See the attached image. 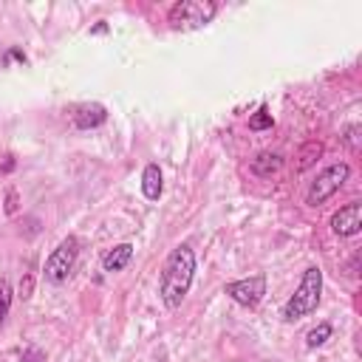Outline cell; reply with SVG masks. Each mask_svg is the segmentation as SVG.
Here are the masks:
<instances>
[{
    "mask_svg": "<svg viewBox=\"0 0 362 362\" xmlns=\"http://www.w3.org/2000/svg\"><path fill=\"white\" fill-rule=\"evenodd\" d=\"M193 277H195V252L190 244H181L167 255L159 274V298L167 309H179L184 303Z\"/></svg>",
    "mask_w": 362,
    "mask_h": 362,
    "instance_id": "obj_1",
    "label": "cell"
},
{
    "mask_svg": "<svg viewBox=\"0 0 362 362\" xmlns=\"http://www.w3.org/2000/svg\"><path fill=\"white\" fill-rule=\"evenodd\" d=\"M320 295H323V269L320 266H309L303 272L300 286L295 288V295L288 298L286 306H283V320L295 323V320H303L306 314H312L320 306Z\"/></svg>",
    "mask_w": 362,
    "mask_h": 362,
    "instance_id": "obj_2",
    "label": "cell"
},
{
    "mask_svg": "<svg viewBox=\"0 0 362 362\" xmlns=\"http://www.w3.org/2000/svg\"><path fill=\"white\" fill-rule=\"evenodd\" d=\"M218 4L215 0H179L170 9L167 23L176 32H193V29H204L207 23H212V18L218 15Z\"/></svg>",
    "mask_w": 362,
    "mask_h": 362,
    "instance_id": "obj_3",
    "label": "cell"
},
{
    "mask_svg": "<svg viewBox=\"0 0 362 362\" xmlns=\"http://www.w3.org/2000/svg\"><path fill=\"white\" fill-rule=\"evenodd\" d=\"M77 258H80V238L77 235H68L60 241V246L48 255L46 266H43V277L54 286L65 283L71 277V272H74L77 266Z\"/></svg>",
    "mask_w": 362,
    "mask_h": 362,
    "instance_id": "obj_4",
    "label": "cell"
},
{
    "mask_svg": "<svg viewBox=\"0 0 362 362\" xmlns=\"http://www.w3.org/2000/svg\"><path fill=\"white\" fill-rule=\"evenodd\" d=\"M351 176V165L348 162H337V165H328L323 173H317V179L312 181L309 193H306V204L309 207H320L326 204L334 193H340V187L348 181Z\"/></svg>",
    "mask_w": 362,
    "mask_h": 362,
    "instance_id": "obj_5",
    "label": "cell"
},
{
    "mask_svg": "<svg viewBox=\"0 0 362 362\" xmlns=\"http://www.w3.org/2000/svg\"><path fill=\"white\" fill-rule=\"evenodd\" d=\"M224 295L244 309H255L266 295V274H252V277H244V280H232V283L224 286Z\"/></svg>",
    "mask_w": 362,
    "mask_h": 362,
    "instance_id": "obj_6",
    "label": "cell"
},
{
    "mask_svg": "<svg viewBox=\"0 0 362 362\" xmlns=\"http://www.w3.org/2000/svg\"><path fill=\"white\" fill-rule=\"evenodd\" d=\"M359 230H362V204L359 201H351L331 215V232L334 235L354 238V235H359Z\"/></svg>",
    "mask_w": 362,
    "mask_h": 362,
    "instance_id": "obj_7",
    "label": "cell"
},
{
    "mask_svg": "<svg viewBox=\"0 0 362 362\" xmlns=\"http://www.w3.org/2000/svg\"><path fill=\"white\" fill-rule=\"evenodd\" d=\"M105 119H108V108L99 102H85L74 111V125L80 130H94V127L105 125Z\"/></svg>",
    "mask_w": 362,
    "mask_h": 362,
    "instance_id": "obj_8",
    "label": "cell"
},
{
    "mask_svg": "<svg viewBox=\"0 0 362 362\" xmlns=\"http://www.w3.org/2000/svg\"><path fill=\"white\" fill-rule=\"evenodd\" d=\"M141 193L148 201H159L162 193H165V176H162V167L159 165H148L141 173Z\"/></svg>",
    "mask_w": 362,
    "mask_h": 362,
    "instance_id": "obj_9",
    "label": "cell"
},
{
    "mask_svg": "<svg viewBox=\"0 0 362 362\" xmlns=\"http://www.w3.org/2000/svg\"><path fill=\"white\" fill-rule=\"evenodd\" d=\"M280 167H283V156H280V153H272V151H263V153H258V156L249 162V170H252L255 176H260V179H272Z\"/></svg>",
    "mask_w": 362,
    "mask_h": 362,
    "instance_id": "obj_10",
    "label": "cell"
},
{
    "mask_svg": "<svg viewBox=\"0 0 362 362\" xmlns=\"http://www.w3.org/2000/svg\"><path fill=\"white\" fill-rule=\"evenodd\" d=\"M130 258H133V244H119V246H113V249H108L102 255V269L111 272V274L122 272L130 263Z\"/></svg>",
    "mask_w": 362,
    "mask_h": 362,
    "instance_id": "obj_11",
    "label": "cell"
},
{
    "mask_svg": "<svg viewBox=\"0 0 362 362\" xmlns=\"http://www.w3.org/2000/svg\"><path fill=\"white\" fill-rule=\"evenodd\" d=\"M320 153H323V141H306L303 144V151H300V162H298V170L303 173V170H309L317 159H320Z\"/></svg>",
    "mask_w": 362,
    "mask_h": 362,
    "instance_id": "obj_12",
    "label": "cell"
},
{
    "mask_svg": "<svg viewBox=\"0 0 362 362\" xmlns=\"http://www.w3.org/2000/svg\"><path fill=\"white\" fill-rule=\"evenodd\" d=\"M331 323H320L317 328H312L309 334H306V345L309 348H320V345H326L328 340H331Z\"/></svg>",
    "mask_w": 362,
    "mask_h": 362,
    "instance_id": "obj_13",
    "label": "cell"
},
{
    "mask_svg": "<svg viewBox=\"0 0 362 362\" xmlns=\"http://www.w3.org/2000/svg\"><path fill=\"white\" fill-rule=\"evenodd\" d=\"M9 312H12V286L6 277H0V328H4Z\"/></svg>",
    "mask_w": 362,
    "mask_h": 362,
    "instance_id": "obj_14",
    "label": "cell"
},
{
    "mask_svg": "<svg viewBox=\"0 0 362 362\" xmlns=\"http://www.w3.org/2000/svg\"><path fill=\"white\" fill-rule=\"evenodd\" d=\"M272 127H274V119H272L269 108L260 105V111L249 116V130H272Z\"/></svg>",
    "mask_w": 362,
    "mask_h": 362,
    "instance_id": "obj_15",
    "label": "cell"
},
{
    "mask_svg": "<svg viewBox=\"0 0 362 362\" xmlns=\"http://www.w3.org/2000/svg\"><path fill=\"white\" fill-rule=\"evenodd\" d=\"M20 362H46V354H43L37 345H29V348L20 354Z\"/></svg>",
    "mask_w": 362,
    "mask_h": 362,
    "instance_id": "obj_16",
    "label": "cell"
},
{
    "mask_svg": "<svg viewBox=\"0 0 362 362\" xmlns=\"http://www.w3.org/2000/svg\"><path fill=\"white\" fill-rule=\"evenodd\" d=\"M18 207H20V204H18V190H15V187H9V190H6V204H4L6 215H15V212H18Z\"/></svg>",
    "mask_w": 362,
    "mask_h": 362,
    "instance_id": "obj_17",
    "label": "cell"
},
{
    "mask_svg": "<svg viewBox=\"0 0 362 362\" xmlns=\"http://www.w3.org/2000/svg\"><path fill=\"white\" fill-rule=\"evenodd\" d=\"M32 288H34V277H32V272H26V277L20 280V298H23V300L32 298Z\"/></svg>",
    "mask_w": 362,
    "mask_h": 362,
    "instance_id": "obj_18",
    "label": "cell"
},
{
    "mask_svg": "<svg viewBox=\"0 0 362 362\" xmlns=\"http://www.w3.org/2000/svg\"><path fill=\"white\" fill-rule=\"evenodd\" d=\"M6 60H18V62H26V54H23L20 48H12V51L6 54Z\"/></svg>",
    "mask_w": 362,
    "mask_h": 362,
    "instance_id": "obj_19",
    "label": "cell"
},
{
    "mask_svg": "<svg viewBox=\"0 0 362 362\" xmlns=\"http://www.w3.org/2000/svg\"><path fill=\"white\" fill-rule=\"evenodd\" d=\"M356 130H359V127L354 125V127H348V136H345V139H348V144H351V148H356Z\"/></svg>",
    "mask_w": 362,
    "mask_h": 362,
    "instance_id": "obj_20",
    "label": "cell"
},
{
    "mask_svg": "<svg viewBox=\"0 0 362 362\" xmlns=\"http://www.w3.org/2000/svg\"><path fill=\"white\" fill-rule=\"evenodd\" d=\"M15 170V159L12 156H6V162H4V173H12Z\"/></svg>",
    "mask_w": 362,
    "mask_h": 362,
    "instance_id": "obj_21",
    "label": "cell"
},
{
    "mask_svg": "<svg viewBox=\"0 0 362 362\" xmlns=\"http://www.w3.org/2000/svg\"><path fill=\"white\" fill-rule=\"evenodd\" d=\"M105 32H108V26H105V23H97V26L91 29V34H105Z\"/></svg>",
    "mask_w": 362,
    "mask_h": 362,
    "instance_id": "obj_22",
    "label": "cell"
}]
</instances>
